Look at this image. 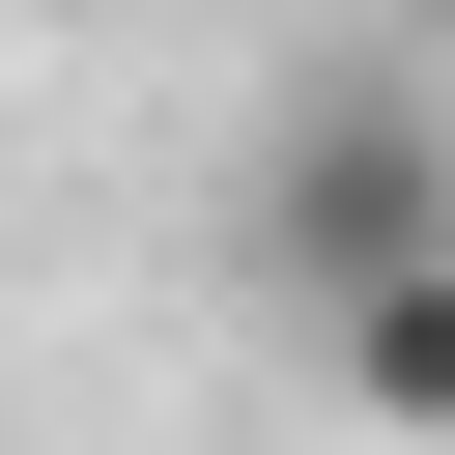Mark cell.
Masks as SVG:
<instances>
[{
	"label": "cell",
	"mask_w": 455,
	"mask_h": 455,
	"mask_svg": "<svg viewBox=\"0 0 455 455\" xmlns=\"http://www.w3.org/2000/svg\"><path fill=\"white\" fill-rule=\"evenodd\" d=\"M228 256H256V284H313V313H370V284H427V256H455V114H427V85H313V114L256 142V199H228Z\"/></svg>",
	"instance_id": "1"
},
{
	"label": "cell",
	"mask_w": 455,
	"mask_h": 455,
	"mask_svg": "<svg viewBox=\"0 0 455 455\" xmlns=\"http://www.w3.org/2000/svg\"><path fill=\"white\" fill-rule=\"evenodd\" d=\"M341 398H370V427H427V455H455V256H427V284H370V313H341Z\"/></svg>",
	"instance_id": "2"
}]
</instances>
